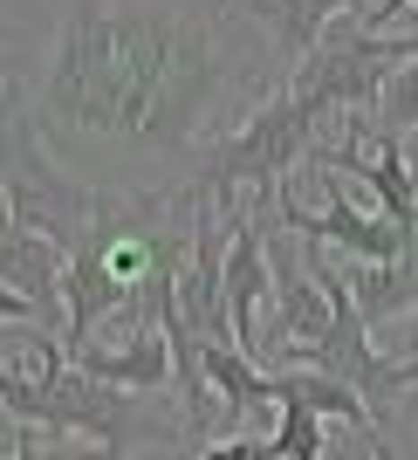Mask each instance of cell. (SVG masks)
<instances>
[{
    "label": "cell",
    "mask_w": 418,
    "mask_h": 460,
    "mask_svg": "<svg viewBox=\"0 0 418 460\" xmlns=\"http://www.w3.org/2000/svg\"><path fill=\"white\" fill-rule=\"evenodd\" d=\"M199 460H274V440H261V433H233V440H213Z\"/></svg>",
    "instance_id": "4fadbf2b"
},
{
    "label": "cell",
    "mask_w": 418,
    "mask_h": 460,
    "mask_svg": "<svg viewBox=\"0 0 418 460\" xmlns=\"http://www.w3.org/2000/svg\"><path fill=\"white\" fill-rule=\"evenodd\" d=\"M316 186H323V207H302L295 186L274 192V220H282L295 241H309V248H343V254H357V261H370V269H378V261H405V254L418 248V234L398 227V220H384V213H370L343 172L316 165Z\"/></svg>",
    "instance_id": "277c9868"
},
{
    "label": "cell",
    "mask_w": 418,
    "mask_h": 460,
    "mask_svg": "<svg viewBox=\"0 0 418 460\" xmlns=\"http://www.w3.org/2000/svg\"><path fill=\"white\" fill-rule=\"evenodd\" d=\"M316 165H329V172L370 186V199H378L384 220H398V227L418 234V172H412V158H405V137H398V131L323 145V152H316Z\"/></svg>",
    "instance_id": "52a82bcc"
},
{
    "label": "cell",
    "mask_w": 418,
    "mask_h": 460,
    "mask_svg": "<svg viewBox=\"0 0 418 460\" xmlns=\"http://www.w3.org/2000/svg\"><path fill=\"white\" fill-rule=\"evenodd\" d=\"M378 0H254L248 21H261V35L282 49V62H302L316 41L350 14H370Z\"/></svg>",
    "instance_id": "9c48e42d"
},
{
    "label": "cell",
    "mask_w": 418,
    "mask_h": 460,
    "mask_svg": "<svg viewBox=\"0 0 418 460\" xmlns=\"http://www.w3.org/2000/svg\"><path fill=\"white\" fill-rule=\"evenodd\" d=\"M227 316H233V344L248 350L254 365H261V303L274 296V261H267V213H261V199L254 207H240V213H227Z\"/></svg>",
    "instance_id": "8992f818"
},
{
    "label": "cell",
    "mask_w": 418,
    "mask_h": 460,
    "mask_svg": "<svg viewBox=\"0 0 418 460\" xmlns=\"http://www.w3.org/2000/svg\"><path fill=\"white\" fill-rule=\"evenodd\" d=\"M329 117H343V111H329L323 96L295 90V83L267 90L227 137H213V145H206V158L192 165V192L213 199L220 213H240V207H233L240 186H254L261 199H267V192H282L295 165H309V158L323 152V124H329Z\"/></svg>",
    "instance_id": "7a4b0ae2"
},
{
    "label": "cell",
    "mask_w": 418,
    "mask_h": 460,
    "mask_svg": "<svg viewBox=\"0 0 418 460\" xmlns=\"http://www.w3.org/2000/svg\"><path fill=\"white\" fill-rule=\"evenodd\" d=\"M378 460H398V454H391V447H384V440H378Z\"/></svg>",
    "instance_id": "5bb4252c"
},
{
    "label": "cell",
    "mask_w": 418,
    "mask_h": 460,
    "mask_svg": "<svg viewBox=\"0 0 418 460\" xmlns=\"http://www.w3.org/2000/svg\"><path fill=\"white\" fill-rule=\"evenodd\" d=\"M274 405H309V412H323V420H336V426H357V433H370V405L350 392L343 378H329V371H316V365H282L274 371Z\"/></svg>",
    "instance_id": "30bf717a"
},
{
    "label": "cell",
    "mask_w": 418,
    "mask_h": 460,
    "mask_svg": "<svg viewBox=\"0 0 418 460\" xmlns=\"http://www.w3.org/2000/svg\"><path fill=\"white\" fill-rule=\"evenodd\" d=\"M69 365H83L90 378L117 385V392H165V385H179L171 337H165V323H158V316H131V337H124V344L90 337L83 350H69Z\"/></svg>",
    "instance_id": "ba28073f"
},
{
    "label": "cell",
    "mask_w": 418,
    "mask_h": 460,
    "mask_svg": "<svg viewBox=\"0 0 418 460\" xmlns=\"http://www.w3.org/2000/svg\"><path fill=\"white\" fill-rule=\"evenodd\" d=\"M370 124L378 131H418V62H405L398 76L384 83V96H378V111H370Z\"/></svg>",
    "instance_id": "7c38bea8"
},
{
    "label": "cell",
    "mask_w": 418,
    "mask_h": 460,
    "mask_svg": "<svg viewBox=\"0 0 418 460\" xmlns=\"http://www.w3.org/2000/svg\"><path fill=\"white\" fill-rule=\"evenodd\" d=\"M323 412L309 405H282V426H274V460H329L323 454Z\"/></svg>",
    "instance_id": "8fae6325"
},
{
    "label": "cell",
    "mask_w": 418,
    "mask_h": 460,
    "mask_svg": "<svg viewBox=\"0 0 418 460\" xmlns=\"http://www.w3.org/2000/svg\"><path fill=\"white\" fill-rule=\"evenodd\" d=\"M0 399H7V426H41V433H76L96 440L124 460V447L144 440V420H137V392H117V385L90 378L83 365H48V371H0Z\"/></svg>",
    "instance_id": "3957f363"
},
{
    "label": "cell",
    "mask_w": 418,
    "mask_h": 460,
    "mask_svg": "<svg viewBox=\"0 0 418 460\" xmlns=\"http://www.w3.org/2000/svg\"><path fill=\"white\" fill-rule=\"evenodd\" d=\"M254 69L240 21L220 0H62L41 21L14 96L62 158L96 172L199 165L227 137Z\"/></svg>",
    "instance_id": "6da1fadb"
},
{
    "label": "cell",
    "mask_w": 418,
    "mask_h": 460,
    "mask_svg": "<svg viewBox=\"0 0 418 460\" xmlns=\"http://www.w3.org/2000/svg\"><path fill=\"white\" fill-rule=\"evenodd\" d=\"M0 309L7 323H41L69 337V248L35 234L28 220H7L0 241Z\"/></svg>",
    "instance_id": "5b68a950"
}]
</instances>
